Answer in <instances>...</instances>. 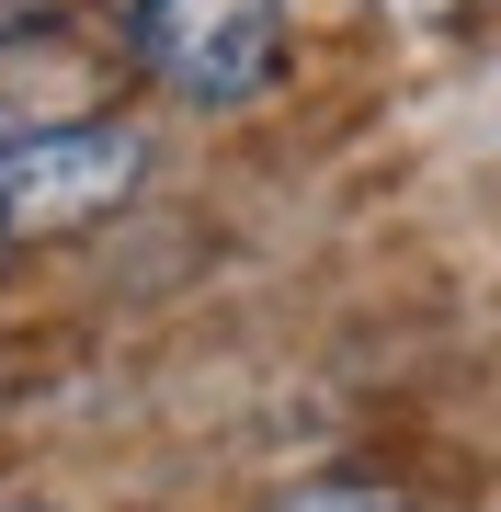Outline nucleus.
<instances>
[{
	"label": "nucleus",
	"mask_w": 501,
	"mask_h": 512,
	"mask_svg": "<svg viewBox=\"0 0 501 512\" xmlns=\"http://www.w3.org/2000/svg\"><path fill=\"white\" fill-rule=\"evenodd\" d=\"M103 23L126 69L194 114L262 103L285 69V0H103Z\"/></svg>",
	"instance_id": "1"
},
{
	"label": "nucleus",
	"mask_w": 501,
	"mask_h": 512,
	"mask_svg": "<svg viewBox=\"0 0 501 512\" xmlns=\"http://www.w3.org/2000/svg\"><path fill=\"white\" fill-rule=\"evenodd\" d=\"M149 183V137L69 114V126H0V251L23 239H80Z\"/></svg>",
	"instance_id": "2"
},
{
	"label": "nucleus",
	"mask_w": 501,
	"mask_h": 512,
	"mask_svg": "<svg viewBox=\"0 0 501 512\" xmlns=\"http://www.w3.org/2000/svg\"><path fill=\"white\" fill-rule=\"evenodd\" d=\"M274 512H399V490H376V478H308V490H285Z\"/></svg>",
	"instance_id": "3"
},
{
	"label": "nucleus",
	"mask_w": 501,
	"mask_h": 512,
	"mask_svg": "<svg viewBox=\"0 0 501 512\" xmlns=\"http://www.w3.org/2000/svg\"><path fill=\"white\" fill-rule=\"evenodd\" d=\"M57 23V0H0V46H23V35H46Z\"/></svg>",
	"instance_id": "4"
}]
</instances>
